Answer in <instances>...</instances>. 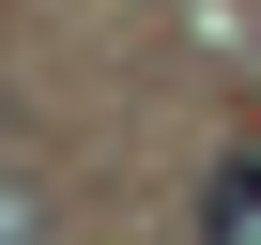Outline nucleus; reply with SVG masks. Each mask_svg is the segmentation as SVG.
Segmentation results:
<instances>
[{"label": "nucleus", "instance_id": "obj_2", "mask_svg": "<svg viewBox=\"0 0 261 245\" xmlns=\"http://www.w3.org/2000/svg\"><path fill=\"white\" fill-rule=\"evenodd\" d=\"M0 245H46V184H16V169H0Z\"/></svg>", "mask_w": 261, "mask_h": 245}, {"label": "nucleus", "instance_id": "obj_1", "mask_svg": "<svg viewBox=\"0 0 261 245\" xmlns=\"http://www.w3.org/2000/svg\"><path fill=\"white\" fill-rule=\"evenodd\" d=\"M200 245H261V154H215V184H200Z\"/></svg>", "mask_w": 261, "mask_h": 245}]
</instances>
